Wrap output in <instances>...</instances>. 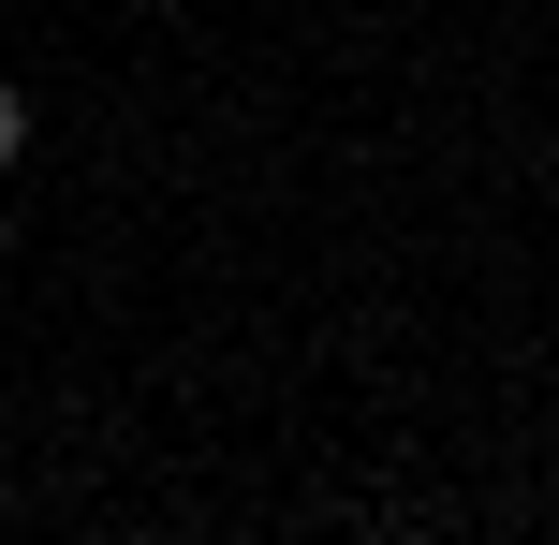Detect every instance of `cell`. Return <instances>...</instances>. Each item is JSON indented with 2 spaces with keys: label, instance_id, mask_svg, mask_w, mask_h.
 I'll list each match as a JSON object with an SVG mask.
<instances>
[{
  "label": "cell",
  "instance_id": "1",
  "mask_svg": "<svg viewBox=\"0 0 559 545\" xmlns=\"http://www.w3.org/2000/svg\"><path fill=\"white\" fill-rule=\"evenodd\" d=\"M15 133H29V104H15V88H0V163H15Z\"/></svg>",
  "mask_w": 559,
  "mask_h": 545
}]
</instances>
